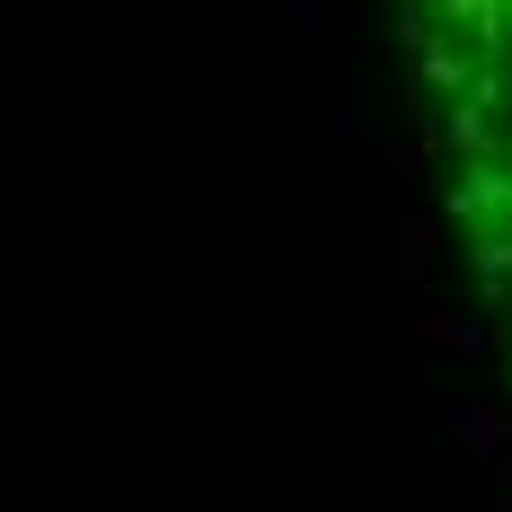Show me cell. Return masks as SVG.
Instances as JSON below:
<instances>
[{
    "mask_svg": "<svg viewBox=\"0 0 512 512\" xmlns=\"http://www.w3.org/2000/svg\"><path fill=\"white\" fill-rule=\"evenodd\" d=\"M398 27L424 159L512 371V0H424Z\"/></svg>",
    "mask_w": 512,
    "mask_h": 512,
    "instance_id": "cell-1",
    "label": "cell"
}]
</instances>
